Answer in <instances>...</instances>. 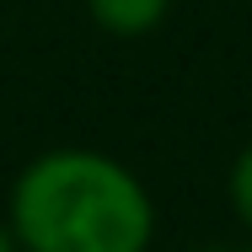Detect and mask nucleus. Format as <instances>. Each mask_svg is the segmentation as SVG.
<instances>
[{"instance_id": "obj_1", "label": "nucleus", "mask_w": 252, "mask_h": 252, "mask_svg": "<svg viewBox=\"0 0 252 252\" xmlns=\"http://www.w3.org/2000/svg\"><path fill=\"white\" fill-rule=\"evenodd\" d=\"M16 231L32 252H140L151 204L124 166L64 151L16 183Z\"/></svg>"}, {"instance_id": "obj_2", "label": "nucleus", "mask_w": 252, "mask_h": 252, "mask_svg": "<svg viewBox=\"0 0 252 252\" xmlns=\"http://www.w3.org/2000/svg\"><path fill=\"white\" fill-rule=\"evenodd\" d=\"M92 11L107 32H151L166 11V0H92Z\"/></svg>"}, {"instance_id": "obj_3", "label": "nucleus", "mask_w": 252, "mask_h": 252, "mask_svg": "<svg viewBox=\"0 0 252 252\" xmlns=\"http://www.w3.org/2000/svg\"><path fill=\"white\" fill-rule=\"evenodd\" d=\"M231 199H236V215L252 225V151L236 161V177H231Z\"/></svg>"}, {"instance_id": "obj_4", "label": "nucleus", "mask_w": 252, "mask_h": 252, "mask_svg": "<svg viewBox=\"0 0 252 252\" xmlns=\"http://www.w3.org/2000/svg\"><path fill=\"white\" fill-rule=\"evenodd\" d=\"M0 252H5V236H0Z\"/></svg>"}]
</instances>
